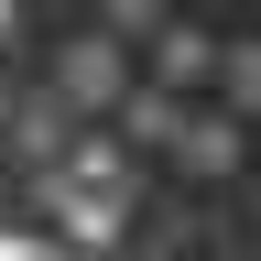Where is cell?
I'll use <instances>...</instances> for the list:
<instances>
[{"label": "cell", "instance_id": "cell-1", "mask_svg": "<svg viewBox=\"0 0 261 261\" xmlns=\"http://www.w3.org/2000/svg\"><path fill=\"white\" fill-rule=\"evenodd\" d=\"M65 98H76V109H130V55H120V33L65 44Z\"/></svg>", "mask_w": 261, "mask_h": 261}, {"label": "cell", "instance_id": "cell-2", "mask_svg": "<svg viewBox=\"0 0 261 261\" xmlns=\"http://www.w3.org/2000/svg\"><path fill=\"white\" fill-rule=\"evenodd\" d=\"M240 130H250V120H228V109H196V120H174V163H185L196 185L240 174Z\"/></svg>", "mask_w": 261, "mask_h": 261}, {"label": "cell", "instance_id": "cell-3", "mask_svg": "<svg viewBox=\"0 0 261 261\" xmlns=\"http://www.w3.org/2000/svg\"><path fill=\"white\" fill-rule=\"evenodd\" d=\"M207 76H218V44L196 22H163L152 33V87H207Z\"/></svg>", "mask_w": 261, "mask_h": 261}, {"label": "cell", "instance_id": "cell-4", "mask_svg": "<svg viewBox=\"0 0 261 261\" xmlns=\"http://www.w3.org/2000/svg\"><path fill=\"white\" fill-rule=\"evenodd\" d=\"M207 87H218L228 120H261V33H250V44H218V76Z\"/></svg>", "mask_w": 261, "mask_h": 261}, {"label": "cell", "instance_id": "cell-5", "mask_svg": "<svg viewBox=\"0 0 261 261\" xmlns=\"http://www.w3.org/2000/svg\"><path fill=\"white\" fill-rule=\"evenodd\" d=\"M0 261H65L55 228H0Z\"/></svg>", "mask_w": 261, "mask_h": 261}, {"label": "cell", "instance_id": "cell-6", "mask_svg": "<svg viewBox=\"0 0 261 261\" xmlns=\"http://www.w3.org/2000/svg\"><path fill=\"white\" fill-rule=\"evenodd\" d=\"M109 33H163V0H109Z\"/></svg>", "mask_w": 261, "mask_h": 261}, {"label": "cell", "instance_id": "cell-7", "mask_svg": "<svg viewBox=\"0 0 261 261\" xmlns=\"http://www.w3.org/2000/svg\"><path fill=\"white\" fill-rule=\"evenodd\" d=\"M11 22H22V0H0V33H11Z\"/></svg>", "mask_w": 261, "mask_h": 261}]
</instances>
